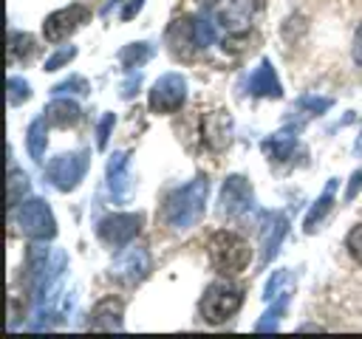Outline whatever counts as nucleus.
Instances as JSON below:
<instances>
[{
	"mask_svg": "<svg viewBox=\"0 0 362 339\" xmlns=\"http://www.w3.org/2000/svg\"><path fill=\"white\" fill-rule=\"evenodd\" d=\"M141 3H144V0H127V3H124V11H122V20L136 17V11L141 8Z\"/></svg>",
	"mask_w": 362,
	"mask_h": 339,
	"instance_id": "34",
	"label": "nucleus"
},
{
	"mask_svg": "<svg viewBox=\"0 0 362 339\" xmlns=\"http://www.w3.org/2000/svg\"><path fill=\"white\" fill-rule=\"evenodd\" d=\"M25 192H28V175H25L23 170H8V189H6V201H8V209L20 206Z\"/></svg>",
	"mask_w": 362,
	"mask_h": 339,
	"instance_id": "22",
	"label": "nucleus"
},
{
	"mask_svg": "<svg viewBox=\"0 0 362 339\" xmlns=\"http://www.w3.org/2000/svg\"><path fill=\"white\" fill-rule=\"evenodd\" d=\"M204 136H206V141L215 147V150H221L223 144H229V119L226 116H209L206 119V124H204Z\"/></svg>",
	"mask_w": 362,
	"mask_h": 339,
	"instance_id": "20",
	"label": "nucleus"
},
{
	"mask_svg": "<svg viewBox=\"0 0 362 339\" xmlns=\"http://www.w3.org/2000/svg\"><path fill=\"white\" fill-rule=\"evenodd\" d=\"M359 186H362V170H356V172H354V178H351V186H348V192H345V201H351V198L359 192Z\"/></svg>",
	"mask_w": 362,
	"mask_h": 339,
	"instance_id": "33",
	"label": "nucleus"
},
{
	"mask_svg": "<svg viewBox=\"0 0 362 339\" xmlns=\"http://www.w3.org/2000/svg\"><path fill=\"white\" fill-rule=\"evenodd\" d=\"M195 37H198V45L201 48H206V45H212L215 42V23L209 20V17H198L195 20Z\"/></svg>",
	"mask_w": 362,
	"mask_h": 339,
	"instance_id": "26",
	"label": "nucleus"
},
{
	"mask_svg": "<svg viewBox=\"0 0 362 339\" xmlns=\"http://www.w3.org/2000/svg\"><path fill=\"white\" fill-rule=\"evenodd\" d=\"M150 268H153V260H150L147 249L130 246L127 251H122V254L116 257V263H113V277L122 280V282H127V285H133V282H141V280L150 274Z\"/></svg>",
	"mask_w": 362,
	"mask_h": 339,
	"instance_id": "8",
	"label": "nucleus"
},
{
	"mask_svg": "<svg viewBox=\"0 0 362 339\" xmlns=\"http://www.w3.org/2000/svg\"><path fill=\"white\" fill-rule=\"evenodd\" d=\"M88 20H90V8H85L82 3H74L68 8H59V11H54V14L45 17V25H42L45 40L48 42H59V40H65L71 31H76Z\"/></svg>",
	"mask_w": 362,
	"mask_h": 339,
	"instance_id": "7",
	"label": "nucleus"
},
{
	"mask_svg": "<svg viewBox=\"0 0 362 339\" xmlns=\"http://www.w3.org/2000/svg\"><path fill=\"white\" fill-rule=\"evenodd\" d=\"M252 11H255L252 0H229V6L221 11V25H226L232 31H240L249 23Z\"/></svg>",
	"mask_w": 362,
	"mask_h": 339,
	"instance_id": "17",
	"label": "nucleus"
},
{
	"mask_svg": "<svg viewBox=\"0 0 362 339\" xmlns=\"http://www.w3.org/2000/svg\"><path fill=\"white\" fill-rule=\"evenodd\" d=\"M331 107V99H317V96H303L297 105H294V110L300 113V121H305V119H311L314 113H322V110H328Z\"/></svg>",
	"mask_w": 362,
	"mask_h": 339,
	"instance_id": "25",
	"label": "nucleus"
},
{
	"mask_svg": "<svg viewBox=\"0 0 362 339\" xmlns=\"http://www.w3.org/2000/svg\"><path fill=\"white\" fill-rule=\"evenodd\" d=\"M54 90H57V93H68V90H74V93H88V82H85L82 76H71V79L59 82Z\"/></svg>",
	"mask_w": 362,
	"mask_h": 339,
	"instance_id": "30",
	"label": "nucleus"
},
{
	"mask_svg": "<svg viewBox=\"0 0 362 339\" xmlns=\"http://www.w3.org/2000/svg\"><path fill=\"white\" fill-rule=\"evenodd\" d=\"M243 305V291L235 282H212L206 285L204 297H201V316L212 325H221L226 319H232Z\"/></svg>",
	"mask_w": 362,
	"mask_h": 339,
	"instance_id": "3",
	"label": "nucleus"
},
{
	"mask_svg": "<svg viewBox=\"0 0 362 339\" xmlns=\"http://www.w3.org/2000/svg\"><path fill=\"white\" fill-rule=\"evenodd\" d=\"M90 328L93 331H119L122 328V302L113 297L102 299L90 314Z\"/></svg>",
	"mask_w": 362,
	"mask_h": 339,
	"instance_id": "15",
	"label": "nucleus"
},
{
	"mask_svg": "<svg viewBox=\"0 0 362 339\" xmlns=\"http://www.w3.org/2000/svg\"><path fill=\"white\" fill-rule=\"evenodd\" d=\"M88 153L85 150H76V153H62V155H57L48 167H45V178L57 186V189H62V192H68V189H74L79 181H82V175H85V170H88Z\"/></svg>",
	"mask_w": 362,
	"mask_h": 339,
	"instance_id": "5",
	"label": "nucleus"
},
{
	"mask_svg": "<svg viewBox=\"0 0 362 339\" xmlns=\"http://www.w3.org/2000/svg\"><path fill=\"white\" fill-rule=\"evenodd\" d=\"M45 121L48 119H34L25 133V144H28V153L34 161H42V155H45Z\"/></svg>",
	"mask_w": 362,
	"mask_h": 339,
	"instance_id": "21",
	"label": "nucleus"
},
{
	"mask_svg": "<svg viewBox=\"0 0 362 339\" xmlns=\"http://www.w3.org/2000/svg\"><path fill=\"white\" fill-rule=\"evenodd\" d=\"M294 150H297V136H291V133H274L272 138L263 141V153L274 161H288L294 155Z\"/></svg>",
	"mask_w": 362,
	"mask_h": 339,
	"instance_id": "18",
	"label": "nucleus"
},
{
	"mask_svg": "<svg viewBox=\"0 0 362 339\" xmlns=\"http://www.w3.org/2000/svg\"><path fill=\"white\" fill-rule=\"evenodd\" d=\"M246 209H252V186L240 175H229L221 186V215L238 218Z\"/></svg>",
	"mask_w": 362,
	"mask_h": 339,
	"instance_id": "10",
	"label": "nucleus"
},
{
	"mask_svg": "<svg viewBox=\"0 0 362 339\" xmlns=\"http://www.w3.org/2000/svg\"><path fill=\"white\" fill-rule=\"evenodd\" d=\"M110 127H113V113H107V116L99 121V127H96V147H105V144H107Z\"/></svg>",
	"mask_w": 362,
	"mask_h": 339,
	"instance_id": "31",
	"label": "nucleus"
},
{
	"mask_svg": "<svg viewBox=\"0 0 362 339\" xmlns=\"http://www.w3.org/2000/svg\"><path fill=\"white\" fill-rule=\"evenodd\" d=\"M249 93H252V96H274V99L283 93L280 79H277L272 62L263 59V62L252 71V76H249Z\"/></svg>",
	"mask_w": 362,
	"mask_h": 339,
	"instance_id": "13",
	"label": "nucleus"
},
{
	"mask_svg": "<svg viewBox=\"0 0 362 339\" xmlns=\"http://www.w3.org/2000/svg\"><path fill=\"white\" fill-rule=\"evenodd\" d=\"M76 56V48L74 45H68V48H59L54 56H48L45 59V71H57V68H62L65 62H71Z\"/></svg>",
	"mask_w": 362,
	"mask_h": 339,
	"instance_id": "29",
	"label": "nucleus"
},
{
	"mask_svg": "<svg viewBox=\"0 0 362 339\" xmlns=\"http://www.w3.org/2000/svg\"><path fill=\"white\" fill-rule=\"evenodd\" d=\"M167 45H170L173 56L189 59V56H192V48L198 45V37H195V20H192V17H178V20L167 28Z\"/></svg>",
	"mask_w": 362,
	"mask_h": 339,
	"instance_id": "11",
	"label": "nucleus"
},
{
	"mask_svg": "<svg viewBox=\"0 0 362 339\" xmlns=\"http://www.w3.org/2000/svg\"><path fill=\"white\" fill-rule=\"evenodd\" d=\"M286 302H288V291H280V294L274 297V305L263 314V319H260L255 328H257V331H274L277 322H280V316H283V311H286Z\"/></svg>",
	"mask_w": 362,
	"mask_h": 339,
	"instance_id": "24",
	"label": "nucleus"
},
{
	"mask_svg": "<svg viewBox=\"0 0 362 339\" xmlns=\"http://www.w3.org/2000/svg\"><path fill=\"white\" fill-rule=\"evenodd\" d=\"M141 229V215H107L102 223H99V237L119 249V246H127Z\"/></svg>",
	"mask_w": 362,
	"mask_h": 339,
	"instance_id": "9",
	"label": "nucleus"
},
{
	"mask_svg": "<svg viewBox=\"0 0 362 339\" xmlns=\"http://www.w3.org/2000/svg\"><path fill=\"white\" fill-rule=\"evenodd\" d=\"M206 192H209V181L206 178H195V181L184 184L181 189L170 192L164 206H161V220L170 229H178V232L192 229L204 215Z\"/></svg>",
	"mask_w": 362,
	"mask_h": 339,
	"instance_id": "1",
	"label": "nucleus"
},
{
	"mask_svg": "<svg viewBox=\"0 0 362 339\" xmlns=\"http://www.w3.org/2000/svg\"><path fill=\"white\" fill-rule=\"evenodd\" d=\"M351 54H354V62L362 68V23H359V28H356V34H354V48H351Z\"/></svg>",
	"mask_w": 362,
	"mask_h": 339,
	"instance_id": "32",
	"label": "nucleus"
},
{
	"mask_svg": "<svg viewBox=\"0 0 362 339\" xmlns=\"http://www.w3.org/2000/svg\"><path fill=\"white\" fill-rule=\"evenodd\" d=\"M17 226L31 240H51L57 234V220H54L48 203L40 201V198L23 201V206L17 212Z\"/></svg>",
	"mask_w": 362,
	"mask_h": 339,
	"instance_id": "4",
	"label": "nucleus"
},
{
	"mask_svg": "<svg viewBox=\"0 0 362 339\" xmlns=\"http://www.w3.org/2000/svg\"><path fill=\"white\" fill-rule=\"evenodd\" d=\"M28 96H31L28 82H23V79L11 76V79H8V105H20V102H25Z\"/></svg>",
	"mask_w": 362,
	"mask_h": 339,
	"instance_id": "28",
	"label": "nucleus"
},
{
	"mask_svg": "<svg viewBox=\"0 0 362 339\" xmlns=\"http://www.w3.org/2000/svg\"><path fill=\"white\" fill-rule=\"evenodd\" d=\"M150 56H153V48H150L147 42H133V45H127V48L119 54V59H122L124 68H139V65H144Z\"/></svg>",
	"mask_w": 362,
	"mask_h": 339,
	"instance_id": "23",
	"label": "nucleus"
},
{
	"mask_svg": "<svg viewBox=\"0 0 362 339\" xmlns=\"http://www.w3.org/2000/svg\"><path fill=\"white\" fill-rule=\"evenodd\" d=\"M345 249H348V254L362 266V223H356V226L348 232V237H345Z\"/></svg>",
	"mask_w": 362,
	"mask_h": 339,
	"instance_id": "27",
	"label": "nucleus"
},
{
	"mask_svg": "<svg viewBox=\"0 0 362 339\" xmlns=\"http://www.w3.org/2000/svg\"><path fill=\"white\" fill-rule=\"evenodd\" d=\"M107 186H110V195L116 201H127V195L133 189V181H130V155L127 153L110 155V161H107Z\"/></svg>",
	"mask_w": 362,
	"mask_h": 339,
	"instance_id": "12",
	"label": "nucleus"
},
{
	"mask_svg": "<svg viewBox=\"0 0 362 339\" xmlns=\"http://www.w3.org/2000/svg\"><path fill=\"white\" fill-rule=\"evenodd\" d=\"M206 249H209V263H212V268L221 271V274H238V271H243V268L249 266V260H252L249 243H246L240 234L226 232V229L215 232V234L209 237V246H206Z\"/></svg>",
	"mask_w": 362,
	"mask_h": 339,
	"instance_id": "2",
	"label": "nucleus"
},
{
	"mask_svg": "<svg viewBox=\"0 0 362 339\" xmlns=\"http://www.w3.org/2000/svg\"><path fill=\"white\" fill-rule=\"evenodd\" d=\"M334 192H337V181H328L325 184V189H322V195L317 198V203L311 206V212L305 215V232H314L317 229V223L325 218V212L334 206Z\"/></svg>",
	"mask_w": 362,
	"mask_h": 339,
	"instance_id": "19",
	"label": "nucleus"
},
{
	"mask_svg": "<svg viewBox=\"0 0 362 339\" xmlns=\"http://www.w3.org/2000/svg\"><path fill=\"white\" fill-rule=\"evenodd\" d=\"M79 105L71 102V99H54L48 107H45V119L57 127H68V124H76L79 121Z\"/></svg>",
	"mask_w": 362,
	"mask_h": 339,
	"instance_id": "16",
	"label": "nucleus"
},
{
	"mask_svg": "<svg viewBox=\"0 0 362 339\" xmlns=\"http://www.w3.org/2000/svg\"><path fill=\"white\" fill-rule=\"evenodd\" d=\"M286 229H288L286 215L272 212V215L263 218V229H260V237H263V260H272L277 254V246H280Z\"/></svg>",
	"mask_w": 362,
	"mask_h": 339,
	"instance_id": "14",
	"label": "nucleus"
},
{
	"mask_svg": "<svg viewBox=\"0 0 362 339\" xmlns=\"http://www.w3.org/2000/svg\"><path fill=\"white\" fill-rule=\"evenodd\" d=\"M187 99V82L181 73H164L150 90V110L156 113H175Z\"/></svg>",
	"mask_w": 362,
	"mask_h": 339,
	"instance_id": "6",
	"label": "nucleus"
}]
</instances>
